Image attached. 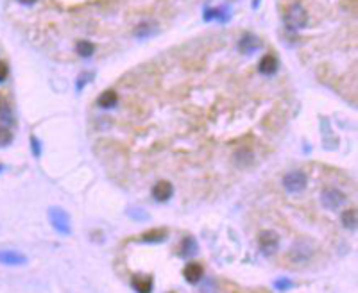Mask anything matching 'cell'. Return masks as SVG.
I'll return each mask as SVG.
<instances>
[{"label": "cell", "instance_id": "obj_30", "mask_svg": "<svg viewBox=\"0 0 358 293\" xmlns=\"http://www.w3.org/2000/svg\"><path fill=\"white\" fill-rule=\"evenodd\" d=\"M0 170H4V166H0Z\"/></svg>", "mask_w": 358, "mask_h": 293}, {"label": "cell", "instance_id": "obj_10", "mask_svg": "<svg viewBox=\"0 0 358 293\" xmlns=\"http://www.w3.org/2000/svg\"><path fill=\"white\" fill-rule=\"evenodd\" d=\"M204 276V270L199 263H188L186 267L183 268V277L188 285H197L200 279Z\"/></svg>", "mask_w": 358, "mask_h": 293}, {"label": "cell", "instance_id": "obj_22", "mask_svg": "<svg viewBox=\"0 0 358 293\" xmlns=\"http://www.w3.org/2000/svg\"><path fill=\"white\" fill-rule=\"evenodd\" d=\"M77 54L81 55V57H90V55H94L95 52V45L88 39H81V41L77 43Z\"/></svg>", "mask_w": 358, "mask_h": 293}, {"label": "cell", "instance_id": "obj_27", "mask_svg": "<svg viewBox=\"0 0 358 293\" xmlns=\"http://www.w3.org/2000/svg\"><path fill=\"white\" fill-rule=\"evenodd\" d=\"M30 147H32V156L40 157L42 156V143L36 136H30Z\"/></svg>", "mask_w": 358, "mask_h": 293}, {"label": "cell", "instance_id": "obj_15", "mask_svg": "<svg viewBox=\"0 0 358 293\" xmlns=\"http://www.w3.org/2000/svg\"><path fill=\"white\" fill-rule=\"evenodd\" d=\"M152 277L147 276V274H140L132 279V288L138 293H150L152 292Z\"/></svg>", "mask_w": 358, "mask_h": 293}, {"label": "cell", "instance_id": "obj_11", "mask_svg": "<svg viewBox=\"0 0 358 293\" xmlns=\"http://www.w3.org/2000/svg\"><path fill=\"white\" fill-rule=\"evenodd\" d=\"M197 252H199L197 240L194 238V236H186V238H183L181 247H179V256H181L183 259H190V258H194V256H197Z\"/></svg>", "mask_w": 358, "mask_h": 293}, {"label": "cell", "instance_id": "obj_16", "mask_svg": "<svg viewBox=\"0 0 358 293\" xmlns=\"http://www.w3.org/2000/svg\"><path fill=\"white\" fill-rule=\"evenodd\" d=\"M258 70H260V73H264V75H274V73L278 72V59L270 54L264 55L260 59V64H258Z\"/></svg>", "mask_w": 358, "mask_h": 293}, {"label": "cell", "instance_id": "obj_17", "mask_svg": "<svg viewBox=\"0 0 358 293\" xmlns=\"http://www.w3.org/2000/svg\"><path fill=\"white\" fill-rule=\"evenodd\" d=\"M230 16H231V11H230V7H217V9H204V20L206 21H210V20H220V21H228L230 20Z\"/></svg>", "mask_w": 358, "mask_h": 293}, {"label": "cell", "instance_id": "obj_18", "mask_svg": "<svg viewBox=\"0 0 358 293\" xmlns=\"http://www.w3.org/2000/svg\"><path fill=\"white\" fill-rule=\"evenodd\" d=\"M340 222H342V225H344L346 229L351 231V233H354V231H356V224H358L356 209H346V211L340 215Z\"/></svg>", "mask_w": 358, "mask_h": 293}, {"label": "cell", "instance_id": "obj_7", "mask_svg": "<svg viewBox=\"0 0 358 293\" xmlns=\"http://www.w3.org/2000/svg\"><path fill=\"white\" fill-rule=\"evenodd\" d=\"M0 265L6 267H22L27 265V256L13 249H0Z\"/></svg>", "mask_w": 358, "mask_h": 293}, {"label": "cell", "instance_id": "obj_9", "mask_svg": "<svg viewBox=\"0 0 358 293\" xmlns=\"http://www.w3.org/2000/svg\"><path fill=\"white\" fill-rule=\"evenodd\" d=\"M172 193H174V186L168 181H158L152 188V199L156 202H166L170 200Z\"/></svg>", "mask_w": 358, "mask_h": 293}, {"label": "cell", "instance_id": "obj_1", "mask_svg": "<svg viewBox=\"0 0 358 293\" xmlns=\"http://www.w3.org/2000/svg\"><path fill=\"white\" fill-rule=\"evenodd\" d=\"M308 23V13L306 9L299 2H292L283 13V25H285L286 32H298V30L304 29Z\"/></svg>", "mask_w": 358, "mask_h": 293}, {"label": "cell", "instance_id": "obj_28", "mask_svg": "<svg viewBox=\"0 0 358 293\" xmlns=\"http://www.w3.org/2000/svg\"><path fill=\"white\" fill-rule=\"evenodd\" d=\"M9 75V66L6 61H0V82H4Z\"/></svg>", "mask_w": 358, "mask_h": 293}, {"label": "cell", "instance_id": "obj_13", "mask_svg": "<svg viewBox=\"0 0 358 293\" xmlns=\"http://www.w3.org/2000/svg\"><path fill=\"white\" fill-rule=\"evenodd\" d=\"M168 238V231L166 229H150L145 231L140 236V242L144 243H163Z\"/></svg>", "mask_w": 358, "mask_h": 293}, {"label": "cell", "instance_id": "obj_8", "mask_svg": "<svg viewBox=\"0 0 358 293\" xmlns=\"http://www.w3.org/2000/svg\"><path fill=\"white\" fill-rule=\"evenodd\" d=\"M260 39L256 34H251V32H246L242 38L238 39V50L240 54L244 55H252L256 50H260Z\"/></svg>", "mask_w": 358, "mask_h": 293}, {"label": "cell", "instance_id": "obj_24", "mask_svg": "<svg viewBox=\"0 0 358 293\" xmlns=\"http://www.w3.org/2000/svg\"><path fill=\"white\" fill-rule=\"evenodd\" d=\"M199 293H218V285L215 283V279H206L204 283H202V286H200Z\"/></svg>", "mask_w": 358, "mask_h": 293}, {"label": "cell", "instance_id": "obj_14", "mask_svg": "<svg viewBox=\"0 0 358 293\" xmlns=\"http://www.w3.org/2000/svg\"><path fill=\"white\" fill-rule=\"evenodd\" d=\"M252 157H254V154H252V150L249 149V147H240V149H236V152H234L233 159L236 166L246 168V166H249L252 163Z\"/></svg>", "mask_w": 358, "mask_h": 293}, {"label": "cell", "instance_id": "obj_19", "mask_svg": "<svg viewBox=\"0 0 358 293\" xmlns=\"http://www.w3.org/2000/svg\"><path fill=\"white\" fill-rule=\"evenodd\" d=\"M156 29H158V27H156L154 21H142V23L136 25V29H134V36H136L138 39H145V38H149L150 34H154Z\"/></svg>", "mask_w": 358, "mask_h": 293}, {"label": "cell", "instance_id": "obj_5", "mask_svg": "<svg viewBox=\"0 0 358 293\" xmlns=\"http://www.w3.org/2000/svg\"><path fill=\"white\" fill-rule=\"evenodd\" d=\"M306 184H308V177L306 174L301 170L288 172V174L283 177V188H285L288 193H301V191L306 188Z\"/></svg>", "mask_w": 358, "mask_h": 293}, {"label": "cell", "instance_id": "obj_21", "mask_svg": "<svg viewBox=\"0 0 358 293\" xmlns=\"http://www.w3.org/2000/svg\"><path fill=\"white\" fill-rule=\"evenodd\" d=\"M0 120L4 123H13V109L8 100H4L2 97H0Z\"/></svg>", "mask_w": 358, "mask_h": 293}, {"label": "cell", "instance_id": "obj_29", "mask_svg": "<svg viewBox=\"0 0 358 293\" xmlns=\"http://www.w3.org/2000/svg\"><path fill=\"white\" fill-rule=\"evenodd\" d=\"M16 2H20V4H24V5H32L36 0H16Z\"/></svg>", "mask_w": 358, "mask_h": 293}, {"label": "cell", "instance_id": "obj_25", "mask_svg": "<svg viewBox=\"0 0 358 293\" xmlns=\"http://www.w3.org/2000/svg\"><path fill=\"white\" fill-rule=\"evenodd\" d=\"M92 79H94V73H90V72L81 73V75H79V79H77V82H76L77 91H81V89L84 88V86L88 84V82L92 81Z\"/></svg>", "mask_w": 358, "mask_h": 293}, {"label": "cell", "instance_id": "obj_31", "mask_svg": "<svg viewBox=\"0 0 358 293\" xmlns=\"http://www.w3.org/2000/svg\"><path fill=\"white\" fill-rule=\"evenodd\" d=\"M168 293H176V292H168Z\"/></svg>", "mask_w": 358, "mask_h": 293}, {"label": "cell", "instance_id": "obj_26", "mask_svg": "<svg viewBox=\"0 0 358 293\" xmlns=\"http://www.w3.org/2000/svg\"><path fill=\"white\" fill-rule=\"evenodd\" d=\"M13 140V134L8 127H0V147H6L8 143H11Z\"/></svg>", "mask_w": 358, "mask_h": 293}, {"label": "cell", "instance_id": "obj_2", "mask_svg": "<svg viewBox=\"0 0 358 293\" xmlns=\"http://www.w3.org/2000/svg\"><path fill=\"white\" fill-rule=\"evenodd\" d=\"M312 254H314L312 243L304 238H299L292 243L288 254H286V259H288L290 265H294V267H303V265H306L312 259Z\"/></svg>", "mask_w": 358, "mask_h": 293}, {"label": "cell", "instance_id": "obj_3", "mask_svg": "<svg viewBox=\"0 0 358 293\" xmlns=\"http://www.w3.org/2000/svg\"><path fill=\"white\" fill-rule=\"evenodd\" d=\"M48 215V222L54 227V231L58 234H63V236H70L72 234V220H70L68 211H64L60 206H50L47 211Z\"/></svg>", "mask_w": 358, "mask_h": 293}, {"label": "cell", "instance_id": "obj_12", "mask_svg": "<svg viewBox=\"0 0 358 293\" xmlns=\"http://www.w3.org/2000/svg\"><path fill=\"white\" fill-rule=\"evenodd\" d=\"M116 104H118V95H116L115 89H106L97 98V106L102 107V109H113Z\"/></svg>", "mask_w": 358, "mask_h": 293}, {"label": "cell", "instance_id": "obj_6", "mask_svg": "<svg viewBox=\"0 0 358 293\" xmlns=\"http://www.w3.org/2000/svg\"><path fill=\"white\" fill-rule=\"evenodd\" d=\"M258 245H260L262 254L265 258H270L280 249V236L274 231H262L260 236H258Z\"/></svg>", "mask_w": 358, "mask_h": 293}, {"label": "cell", "instance_id": "obj_4", "mask_svg": "<svg viewBox=\"0 0 358 293\" xmlns=\"http://www.w3.org/2000/svg\"><path fill=\"white\" fill-rule=\"evenodd\" d=\"M320 204L328 211H337L346 204V193L337 188H324L320 193Z\"/></svg>", "mask_w": 358, "mask_h": 293}, {"label": "cell", "instance_id": "obj_20", "mask_svg": "<svg viewBox=\"0 0 358 293\" xmlns=\"http://www.w3.org/2000/svg\"><path fill=\"white\" fill-rule=\"evenodd\" d=\"M128 217L138 222H147L150 218V215L147 213V209L140 208V206H132V208L128 209Z\"/></svg>", "mask_w": 358, "mask_h": 293}, {"label": "cell", "instance_id": "obj_23", "mask_svg": "<svg viewBox=\"0 0 358 293\" xmlns=\"http://www.w3.org/2000/svg\"><path fill=\"white\" fill-rule=\"evenodd\" d=\"M274 288L278 292H288V290L294 288V281L288 279V277H280L278 281H274Z\"/></svg>", "mask_w": 358, "mask_h": 293}]
</instances>
